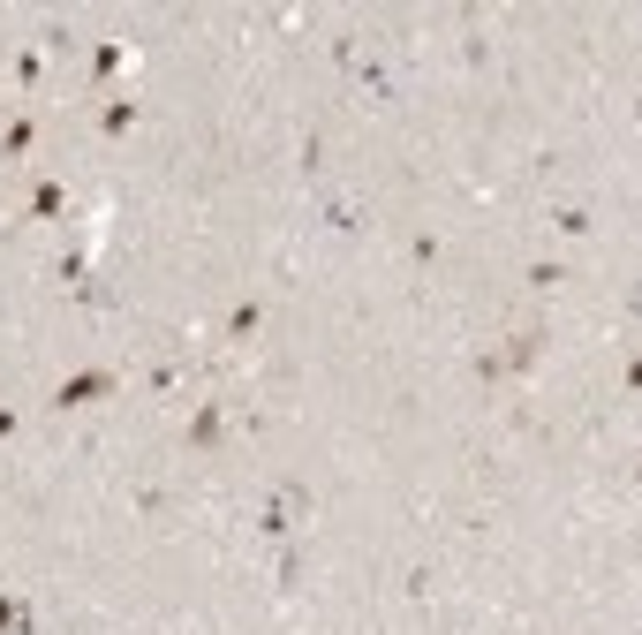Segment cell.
<instances>
[{
  "instance_id": "cell-1",
  "label": "cell",
  "mask_w": 642,
  "mask_h": 635,
  "mask_svg": "<svg viewBox=\"0 0 642 635\" xmlns=\"http://www.w3.org/2000/svg\"><path fill=\"white\" fill-rule=\"evenodd\" d=\"M303 515H310V492H303V484H280V492L265 499V515H257V530H265V537H288V530H295Z\"/></svg>"
},
{
  "instance_id": "cell-2",
  "label": "cell",
  "mask_w": 642,
  "mask_h": 635,
  "mask_svg": "<svg viewBox=\"0 0 642 635\" xmlns=\"http://www.w3.org/2000/svg\"><path fill=\"white\" fill-rule=\"evenodd\" d=\"M106 386H114V371H84V378H68L61 394H53V409H76V401H99Z\"/></svg>"
},
{
  "instance_id": "cell-3",
  "label": "cell",
  "mask_w": 642,
  "mask_h": 635,
  "mask_svg": "<svg viewBox=\"0 0 642 635\" xmlns=\"http://www.w3.org/2000/svg\"><path fill=\"white\" fill-rule=\"evenodd\" d=\"M0 635H31V605L23 598H0Z\"/></svg>"
},
{
  "instance_id": "cell-4",
  "label": "cell",
  "mask_w": 642,
  "mask_h": 635,
  "mask_svg": "<svg viewBox=\"0 0 642 635\" xmlns=\"http://www.w3.org/2000/svg\"><path fill=\"white\" fill-rule=\"evenodd\" d=\"M189 439H197V447H212V439H220V409H197V424H189Z\"/></svg>"
},
{
  "instance_id": "cell-5",
  "label": "cell",
  "mask_w": 642,
  "mask_h": 635,
  "mask_svg": "<svg viewBox=\"0 0 642 635\" xmlns=\"http://www.w3.org/2000/svg\"><path fill=\"white\" fill-rule=\"evenodd\" d=\"M61 205H68L61 189H53V182H38V197H31V212H38V220H53V212H61Z\"/></svg>"
},
{
  "instance_id": "cell-6",
  "label": "cell",
  "mask_w": 642,
  "mask_h": 635,
  "mask_svg": "<svg viewBox=\"0 0 642 635\" xmlns=\"http://www.w3.org/2000/svg\"><path fill=\"white\" fill-rule=\"evenodd\" d=\"M99 121H106V137H121V129H129V121H136V106H129V99H114V106H106Z\"/></svg>"
},
{
  "instance_id": "cell-7",
  "label": "cell",
  "mask_w": 642,
  "mask_h": 635,
  "mask_svg": "<svg viewBox=\"0 0 642 635\" xmlns=\"http://www.w3.org/2000/svg\"><path fill=\"white\" fill-rule=\"evenodd\" d=\"M227 333H235V341H250V333H257V303H242L235 318H227Z\"/></svg>"
}]
</instances>
